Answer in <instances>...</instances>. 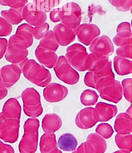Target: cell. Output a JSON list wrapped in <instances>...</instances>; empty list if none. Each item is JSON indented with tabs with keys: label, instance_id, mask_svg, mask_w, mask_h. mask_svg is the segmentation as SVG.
I'll return each instance as SVG.
<instances>
[{
	"label": "cell",
	"instance_id": "8",
	"mask_svg": "<svg viewBox=\"0 0 132 153\" xmlns=\"http://www.w3.org/2000/svg\"><path fill=\"white\" fill-rule=\"evenodd\" d=\"M86 71L93 73L109 75L113 74L111 61L107 56H100L94 54H88L86 61Z\"/></svg>",
	"mask_w": 132,
	"mask_h": 153
},
{
	"label": "cell",
	"instance_id": "28",
	"mask_svg": "<svg viewBox=\"0 0 132 153\" xmlns=\"http://www.w3.org/2000/svg\"><path fill=\"white\" fill-rule=\"evenodd\" d=\"M2 17L12 25H18L23 21L22 9H13L2 10L1 13Z\"/></svg>",
	"mask_w": 132,
	"mask_h": 153
},
{
	"label": "cell",
	"instance_id": "18",
	"mask_svg": "<svg viewBox=\"0 0 132 153\" xmlns=\"http://www.w3.org/2000/svg\"><path fill=\"white\" fill-rule=\"evenodd\" d=\"M118 113L116 105L99 102L94 108V114L98 122H105L113 119Z\"/></svg>",
	"mask_w": 132,
	"mask_h": 153
},
{
	"label": "cell",
	"instance_id": "42",
	"mask_svg": "<svg viewBox=\"0 0 132 153\" xmlns=\"http://www.w3.org/2000/svg\"><path fill=\"white\" fill-rule=\"evenodd\" d=\"M50 19L52 22L57 23L61 22L60 18V8H54L50 12Z\"/></svg>",
	"mask_w": 132,
	"mask_h": 153
},
{
	"label": "cell",
	"instance_id": "7",
	"mask_svg": "<svg viewBox=\"0 0 132 153\" xmlns=\"http://www.w3.org/2000/svg\"><path fill=\"white\" fill-rule=\"evenodd\" d=\"M61 23L75 30L80 25L82 20V10L79 4L68 2L60 8Z\"/></svg>",
	"mask_w": 132,
	"mask_h": 153
},
{
	"label": "cell",
	"instance_id": "23",
	"mask_svg": "<svg viewBox=\"0 0 132 153\" xmlns=\"http://www.w3.org/2000/svg\"><path fill=\"white\" fill-rule=\"evenodd\" d=\"M62 125L61 118L55 113L47 114L42 119V130L45 133L53 134L60 130Z\"/></svg>",
	"mask_w": 132,
	"mask_h": 153
},
{
	"label": "cell",
	"instance_id": "17",
	"mask_svg": "<svg viewBox=\"0 0 132 153\" xmlns=\"http://www.w3.org/2000/svg\"><path fill=\"white\" fill-rule=\"evenodd\" d=\"M117 34L113 38V42L118 47L132 45V31L130 23L123 22L118 25Z\"/></svg>",
	"mask_w": 132,
	"mask_h": 153
},
{
	"label": "cell",
	"instance_id": "14",
	"mask_svg": "<svg viewBox=\"0 0 132 153\" xmlns=\"http://www.w3.org/2000/svg\"><path fill=\"white\" fill-rule=\"evenodd\" d=\"M68 94V88L57 83L48 84L44 88L43 92L44 100L50 103L62 101L67 97Z\"/></svg>",
	"mask_w": 132,
	"mask_h": 153
},
{
	"label": "cell",
	"instance_id": "49",
	"mask_svg": "<svg viewBox=\"0 0 132 153\" xmlns=\"http://www.w3.org/2000/svg\"><path fill=\"white\" fill-rule=\"evenodd\" d=\"M56 153H62V152L60 151V149H58V152H56Z\"/></svg>",
	"mask_w": 132,
	"mask_h": 153
},
{
	"label": "cell",
	"instance_id": "1",
	"mask_svg": "<svg viewBox=\"0 0 132 153\" xmlns=\"http://www.w3.org/2000/svg\"><path fill=\"white\" fill-rule=\"evenodd\" d=\"M25 78L37 86L44 88L50 84L52 76L49 71L35 60L28 59L21 67Z\"/></svg>",
	"mask_w": 132,
	"mask_h": 153
},
{
	"label": "cell",
	"instance_id": "21",
	"mask_svg": "<svg viewBox=\"0 0 132 153\" xmlns=\"http://www.w3.org/2000/svg\"><path fill=\"white\" fill-rule=\"evenodd\" d=\"M38 143V133L24 132L19 144L20 153H35Z\"/></svg>",
	"mask_w": 132,
	"mask_h": 153
},
{
	"label": "cell",
	"instance_id": "13",
	"mask_svg": "<svg viewBox=\"0 0 132 153\" xmlns=\"http://www.w3.org/2000/svg\"><path fill=\"white\" fill-rule=\"evenodd\" d=\"M91 53L100 56H109L114 52V46L111 39L106 35L96 38L90 45Z\"/></svg>",
	"mask_w": 132,
	"mask_h": 153
},
{
	"label": "cell",
	"instance_id": "37",
	"mask_svg": "<svg viewBox=\"0 0 132 153\" xmlns=\"http://www.w3.org/2000/svg\"><path fill=\"white\" fill-rule=\"evenodd\" d=\"M28 2L29 0H0V5L19 10L22 9Z\"/></svg>",
	"mask_w": 132,
	"mask_h": 153
},
{
	"label": "cell",
	"instance_id": "35",
	"mask_svg": "<svg viewBox=\"0 0 132 153\" xmlns=\"http://www.w3.org/2000/svg\"><path fill=\"white\" fill-rule=\"evenodd\" d=\"M108 1L120 12H128L132 8V0H108Z\"/></svg>",
	"mask_w": 132,
	"mask_h": 153
},
{
	"label": "cell",
	"instance_id": "36",
	"mask_svg": "<svg viewBox=\"0 0 132 153\" xmlns=\"http://www.w3.org/2000/svg\"><path fill=\"white\" fill-rule=\"evenodd\" d=\"M40 123L38 119L36 118H29L25 121L23 128L24 132L38 133Z\"/></svg>",
	"mask_w": 132,
	"mask_h": 153
},
{
	"label": "cell",
	"instance_id": "24",
	"mask_svg": "<svg viewBox=\"0 0 132 153\" xmlns=\"http://www.w3.org/2000/svg\"><path fill=\"white\" fill-rule=\"evenodd\" d=\"M2 114L8 119L20 120L21 107L16 98H10L4 103L2 109Z\"/></svg>",
	"mask_w": 132,
	"mask_h": 153
},
{
	"label": "cell",
	"instance_id": "33",
	"mask_svg": "<svg viewBox=\"0 0 132 153\" xmlns=\"http://www.w3.org/2000/svg\"><path fill=\"white\" fill-rule=\"evenodd\" d=\"M61 1V0H33V3L46 13L58 6Z\"/></svg>",
	"mask_w": 132,
	"mask_h": 153
},
{
	"label": "cell",
	"instance_id": "46",
	"mask_svg": "<svg viewBox=\"0 0 132 153\" xmlns=\"http://www.w3.org/2000/svg\"><path fill=\"white\" fill-rule=\"evenodd\" d=\"M72 153H87L86 151L85 142L80 144V146L73 151Z\"/></svg>",
	"mask_w": 132,
	"mask_h": 153
},
{
	"label": "cell",
	"instance_id": "48",
	"mask_svg": "<svg viewBox=\"0 0 132 153\" xmlns=\"http://www.w3.org/2000/svg\"><path fill=\"white\" fill-rule=\"evenodd\" d=\"M113 153H131L125 151H122V150H119Z\"/></svg>",
	"mask_w": 132,
	"mask_h": 153
},
{
	"label": "cell",
	"instance_id": "38",
	"mask_svg": "<svg viewBox=\"0 0 132 153\" xmlns=\"http://www.w3.org/2000/svg\"><path fill=\"white\" fill-rule=\"evenodd\" d=\"M132 79L126 78L123 80L121 85L123 95L125 100L131 103L132 102Z\"/></svg>",
	"mask_w": 132,
	"mask_h": 153
},
{
	"label": "cell",
	"instance_id": "45",
	"mask_svg": "<svg viewBox=\"0 0 132 153\" xmlns=\"http://www.w3.org/2000/svg\"><path fill=\"white\" fill-rule=\"evenodd\" d=\"M7 88L0 83V100H3L7 95Z\"/></svg>",
	"mask_w": 132,
	"mask_h": 153
},
{
	"label": "cell",
	"instance_id": "34",
	"mask_svg": "<svg viewBox=\"0 0 132 153\" xmlns=\"http://www.w3.org/2000/svg\"><path fill=\"white\" fill-rule=\"evenodd\" d=\"M96 132L104 139H108L111 138L114 131L111 125L103 123L98 125L96 128Z\"/></svg>",
	"mask_w": 132,
	"mask_h": 153
},
{
	"label": "cell",
	"instance_id": "41",
	"mask_svg": "<svg viewBox=\"0 0 132 153\" xmlns=\"http://www.w3.org/2000/svg\"><path fill=\"white\" fill-rule=\"evenodd\" d=\"M117 56L132 59V45L119 47L116 51Z\"/></svg>",
	"mask_w": 132,
	"mask_h": 153
},
{
	"label": "cell",
	"instance_id": "19",
	"mask_svg": "<svg viewBox=\"0 0 132 153\" xmlns=\"http://www.w3.org/2000/svg\"><path fill=\"white\" fill-rule=\"evenodd\" d=\"M85 143L87 153H105L107 149L105 140L97 133L89 134Z\"/></svg>",
	"mask_w": 132,
	"mask_h": 153
},
{
	"label": "cell",
	"instance_id": "4",
	"mask_svg": "<svg viewBox=\"0 0 132 153\" xmlns=\"http://www.w3.org/2000/svg\"><path fill=\"white\" fill-rule=\"evenodd\" d=\"M88 54L84 46L76 43L67 48L65 57L73 68L79 71H86L85 64Z\"/></svg>",
	"mask_w": 132,
	"mask_h": 153
},
{
	"label": "cell",
	"instance_id": "44",
	"mask_svg": "<svg viewBox=\"0 0 132 153\" xmlns=\"http://www.w3.org/2000/svg\"><path fill=\"white\" fill-rule=\"evenodd\" d=\"M0 153H15V150L12 146L4 143L0 140Z\"/></svg>",
	"mask_w": 132,
	"mask_h": 153
},
{
	"label": "cell",
	"instance_id": "15",
	"mask_svg": "<svg viewBox=\"0 0 132 153\" xmlns=\"http://www.w3.org/2000/svg\"><path fill=\"white\" fill-rule=\"evenodd\" d=\"M54 35L60 46H67L75 39L76 33L74 29L60 23L54 27L53 29Z\"/></svg>",
	"mask_w": 132,
	"mask_h": 153
},
{
	"label": "cell",
	"instance_id": "47",
	"mask_svg": "<svg viewBox=\"0 0 132 153\" xmlns=\"http://www.w3.org/2000/svg\"><path fill=\"white\" fill-rule=\"evenodd\" d=\"M126 113L132 116V107H131V105L130 106V107L128 108V109H127Z\"/></svg>",
	"mask_w": 132,
	"mask_h": 153
},
{
	"label": "cell",
	"instance_id": "10",
	"mask_svg": "<svg viewBox=\"0 0 132 153\" xmlns=\"http://www.w3.org/2000/svg\"><path fill=\"white\" fill-rule=\"evenodd\" d=\"M23 20L31 26L36 27L46 22L47 16L46 13L34 4L29 3L22 8Z\"/></svg>",
	"mask_w": 132,
	"mask_h": 153
},
{
	"label": "cell",
	"instance_id": "25",
	"mask_svg": "<svg viewBox=\"0 0 132 153\" xmlns=\"http://www.w3.org/2000/svg\"><path fill=\"white\" fill-rule=\"evenodd\" d=\"M40 151L41 153H56L58 152V142L55 134L44 133L40 139Z\"/></svg>",
	"mask_w": 132,
	"mask_h": 153
},
{
	"label": "cell",
	"instance_id": "12",
	"mask_svg": "<svg viewBox=\"0 0 132 153\" xmlns=\"http://www.w3.org/2000/svg\"><path fill=\"white\" fill-rule=\"evenodd\" d=\"M21 73V68L18 65H5L0 68V83L6 88H10L19 81Z\"/></svg>",
	"mask_w": 132,
	"mask_h": 153
},
{
	"label": "cell",
	"instance_id": "40",
	"mask_svg": "<svg viewBox=\"0 0 132 153\" xmlns=\"http://www.w3.org/2000/svg\"><path fill=\"white\" fill-rule=\"evenodd\" d=\"M12 31V25L8 23L3 18L0 17V37L9 36Z\"/></svg>",
	"mask_w": 132,
	"mask_h": 153
},
{
	"label": "cell",
	"instance_id": "30",
	"mask_svg": "<svg viewBox=\"0 0 132 153\" xmlns=\"http://www.w3.org/2000/svg\"><path fill=\"white\" fill-rule=\"evenodd\" d=\"M43 48L55 52L59 48V44L56 40L52 30H49L40 40L39 45Z\"/></svg>",
	"mask_w": 132,
	"mask_h": 153
},
{
	"label": "cell",
	"instance_id": "43",
	"mask_svg": "<svg viewBox=\"0 0 132 153\" xmlns=\"http://www.w3.org/2000/svg\"><path fill=\"white\" fill-rule=\"evenodd\" d=\"M8 40L6 38H0V59L3 58L7 49Z\"/></svg>",
	"mask_w": 132,
	"mask_h": 153
},
{
	"label": "cell",
	"instance_id": "11",
	"mask_svg": "<svg viewBox=\"0 0 132 153\" xmlns=\"http://www.w3.org/2000/svg\"><path fill=\"white\" fill-rule=\"evenodd\" d=\"M75 31L79 42L85 46H90L101 34L100 29L97 25L90 23L80 25L75 29Z\"/></svg>",
	"mask_w": 132,
	"mask_h": 153
},
{
	"label": "cell",
	"instance_id": "6",
	"mask_svg": "<svg viewBox=\"0 0 132 153\" xmlns=\"http://www.w3.org/2000/svg\"><path fill=\"white\" fill-rule=\"evenodd\" d=\"M20 123L19 120L8 119L0 113V139L10 143L17 141L19 135Z\"/></svg>",
	"mask_w": 132,
	"mask_h": 153
},
{
	"label": "cell",
	"instance_id": "16",
	"mask_svg": "<svg viewBox=\"0 0 132 153\" xmlns=\"http://www.w3.org/2000/svg\"><path fill=\"white\" fill-rule=\"evenodd\" d=\"M75 122L82 129L92 128L98 122L94 114V108L87 107L81 110L77 115Z\"/></svg>",
	"mask_w": 132,
	"mask_h": 153
},
{
	"label": "cell",
	"instance_id": "5",
	"mask_svg": "<svg viewBox=\"0 0 132 153\" xmlns=\"http://www.w3.org/2000/svg\"><path fill=\"white\" fill-rule=\"evenodd\" d=\"M53 68L57 77L65 83L74 85L79 82V73L68 63L65 56H60L58 57Z\"/></svg>",
	"mask_w": 132,
	"mask_h": 153
},
{
	"label": "cell",
	"instance_id": "2",
	"mask_svg": "<svg viewBox=\"0 0 132 153\" xmlns=\"http://www.w3.org/2000/svg\"><path fill=\"white\" fill-rule=\"evenodd\" d=\"M25 40L22 37L15 34L10 38L8 42V47L5 54V59L21 68L28 60L29 51Z\"/></svg>",
	"mask_w": 132,
	"mask_h": 153
},
{
	"label": "cell",
	"instance_id": "29",
	"mask_svg": "<svg viewBox=\"0 0 132 153\" xmlns=\"http://www.w3.org/2000/svg\"><path fill=\"white\" fill-rule=\"evenodd\" d=\"M33 27L27 23H23L18 27L15 34L20 35L27 42L28 48L32 46L34 42Z\"/></svg>",
	"mask_w": 132,
	"mask_h": 153
},
{
	"label": "cell",
	"instance_id": "22",
	"mask_svg": "<svg viewBox=\"0 0 132 153\" xmlns=\"http://www.w3.org/2000/svg\"><path fill=\"white\" fill-rule=\"evenodd\" d=\"M132 116L126 112L117 115L114 123L116 132L120 134H131L132 131Z\"/></svg>",
	"mask_w": 132,
	"mask_h": 153
},
{
	"label": "cell",
	"instance_id": "20",
	"mask_svg": "<svg viewBox=\"0 0 132 153\" xmlns=\"http://www.w3.org/2000/svg\"><path fill=\"white\" fill-rule=\"evenodd\" d=\"M35 54L40 63L48 68H53L58 59L55 52L43 48L40 45L37 47Z\"/></svg>",
	"mask_w": 132,
	"mask_h": 153
},
{
	"label": "cell",
	"instance_id": "27",
	"mask_svg": "<svg viewBox=\"0 0 132 153\" xmlns=\"http://www.w3.org/2000/svg\"><path fill=\"white\" fill-rule=\"evenodd\" d=\"M77 144L76 138L70 133L62 134L58 140V146L63 151L73 152L77 149Z\"/></svg>",
	"mask_w": 132,
	"mask_h": 153
},
{
	"label": "cell",
	"instance_id": "9",
	"mask_svg": "<svg viewBox=\"0 0 132 153\" xmlns=\"http://www.w3.org/2000/svg\"><path fill=\"white\" fill-rule=\"evenodd\" d=\"M98 92L102 99L113 103H118L123 97L121 84L115 79H111L106 81Z\"/></svg>",
	"mask_w": 132,
	"mask_h": 153
},
{
	"label": "cell",
	"instance_id": "32",
	"mask_svg": "<svg viewBox=\"0 0 132 153\" xmlns=\"http://www.w3.org/2000/svg\"><path fill=\"white\" fill-rule=\"evenodd\" d=\"M98 98L99 95L95 91L87 89L84 91L80 95V102L86 107L92 106L97 103Z\"/></svg>",
	"mask_w": 132,
	"mask_h": 153
},
{
	"label": "cell",
	"instance_id": "3",
	"mask_svg": "<svg viewBox=\"0 0 132 153\" xmlns=\"http://www.w3.org/2000/svg\"><path fill=\"white\" fill-rule=\"evenodd\" d=\"M23 101V111L27 117L36 118L43 113L40 95L38 92L33 88H27L21 95Z\"/></svg>",
	"mask_w": 132,
	"mask_h": 153
},
{
	"label": "cell",
	"instance_id": "39",
	"mask_svg": "<svg viewBox=\"0 0 132 153\" xmlns=\"http://www.w3.org/2000/svg\"><path fill=\"white\" fill-rule=\"evenodd\" d=\"M50 25L46 22L35 27L33 28V36L37 40H40L49 30Z\"/></svg>",
	"mask_w": 132,
	"mask_h": 153
},
{
	"label": "cell",
	"instance_id": "26",
	"mask_svg": "<svg viewBox=\"0 0 132 153\" xmlns=\"http://www.w3.org/2000/svg\"><path fill=\"white\" fill-rule=\"evenodd\" d=\"M113 62L115 71L118 75L125 76L132 74L131 59L117 56L114 58Z\"/></svg>",
	"mask_w": 132,
	"mask_h": 153
},
{
	"label": "cell",
	"instance_id": "31",
	"mask_svg": "<svg viewBox=\"0 0 132 153\" xmlns=\"http://www.w3.org/2000/svg\"><path fill=\"white\" fill-rule=\"evenodd\" d=\"M132 138L131 134H117L115 137V143L120 150L131 153Z\"/></svg>",
	"mask_w": 132,
	"mask_h": 153
}]
</instances>
